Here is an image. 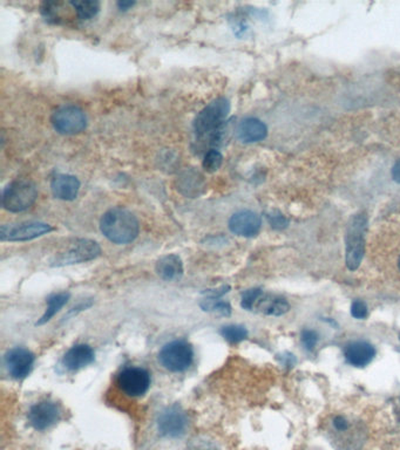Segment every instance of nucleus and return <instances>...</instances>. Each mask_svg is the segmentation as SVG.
<instances>
[{"instance_id":"obj_1","label":"nucleus","mask_w":400,"mask_h":450,"mask_svg":"<svg viewBox=\"0 0 400 450\" xmlns=\"http://www.w3.org/2000/svg\"><path fill=\"white\" fill-rule=\"evenodd\" d=\"M324 430L336 450H361L368 437L364 425L347 415H333L325 422Z\"/></svg>"},{"instance_id":"obj_2","label":"nucleus","mask_w":400,"mask_h":450,"mask_svg":"<svg viewBox=\"0 0 400 450\" xmlns=\"http://www.w3.org/2000/svg\"><path fill=\"white\" fill-rule=\"evenodd\" d=\"M231 112V102L219 98L205 107L195 119L194 131L198 138H208L210 145H217L222 138L224 124Z\"/></svg>"},{"instance_id":"obj_3","label":"nucleus","mask_w":400,"mask_h":450,"mask_svg":"<svg viewBox=\"0 0 400 450\" xmlns=\"http://www.w3.org/2000/svg\"><path fill=\"white\" fill-rule=\"evenodd\" d=\"M103 236L115 244H128L136 239L140 231L134 213L124 208L108 210L100 222Z\"/></svg>"},{"instance_id":"obj_4","label":"nucleus","mask_w":400,"mask_h":450,"mask_svg":"<svg viewBox=\"0 0 400 450\" xmlns=\"http://www.w3.org/2000/svg\"><path fill=\"white\" fill-rule=\"evenodd\" d=\"M38 190L29 180H17L10 183L3 192V206L11 213H22L36 203Z\"/></svg>"},{"instance_id":"obj_5","label":"nucleus","mask_w":400,"mask_h":450,"mask_svg":"<svg viewBox=\"0 0 400 450\" xmlns=\"http://www.w3.org/2000/svg\"><path fill=\"white\" fill-rule=\"evenodd\" d=\"M368 217L359 213L351 220L347 232V265L351 271L357 270L364 256L365 234Z\"/></svg>"},{"instance_id":"obj_6","label":"nucleus","mask_w":400,"mask_h":450,"mask_svg":"<svg viewBox=\"0 0 400 450\" xmlns=\"http://www.w3.org/2000/svg\"><path fill=\"white\" fill-rule=\"evenodd\" d=\"M194 359L191 345L184 340H174L164 345L159 353V362L170 372H183L191 367Z\"/></svg>"},{"instance_id":"obj_7","label":"nucleus","mask_w":400,"mask_h":450,"mask_svg":"<svg viewBox=\"0 0 400 450\" xmlns=\"http://www.w3.org/2000/svg\"><path fill=\"white\" fill-rule=\"evenodd\" d=\"M188 415L180 406H170L163 409L156 420L159 435L164 439H181L187 432Z\"/></svg>"},{"instance_id":"obj_8","label":"nucleus","mask_w":400,"mask_h":450,"mask_svg":"<svg viewBox=\"0 0 400 450\" xmlns=\"http://www.w3.org/2000/svg\"><path fill=\"white\" fill-rule=\"evenodd\" d=\"M51 122L54 129L63 135L79 134L87 127V117L84 110L72 105L58 108L51 117Z\"/></svg>"},{"instance_id":"obj_9","label":"nucleus","mask_w":400,"mask_h":450,"mask_svg":"<svg viewBox=\"0 0 400 450\" xmlns=\"http://www.w3.org/2000/svg\"><path fill=\"white\" fill-rule=\"evenodd\" d=\"M101 253V249L96 241L92 239H77L72 243L65 251L60 252L57 258L54 259L52 265L65 266L89 262Z\"/></svg>"},{"instance_id":"obj_10","label":"nucleus","mask_w":400,"mask_h":450,"mask_svg":"<svg viewBox=\"0 0 400 450\" xmlns=\"http://www.w3.org/2000/svg\"><path fill=\"white\" fill-rule=\"evenodd\" d=\"M150 374L141 367H128L117 376V385L128 397H138L145 395L150 387Z\"/></svg>"},{"instance_id":"obj_11","label":"nucleus","mask_w":400,"mask_h":450,"mask_svg":"<svg viewBox=\"0 0 400 450\" xmlns=\"http://www.w3.org/2000/svg\"><path fill=\"white\" fill-rule=\"evenodd\" d=\"M52 231L50 224L43 222H25L20 224L3 225L0 230L1 241H25L40 237Z\"/></svg>"},{"instance_id":"obj_12","label":"nucleus","mask_w":400,"mask_h":450,"mask_svg":"<svg viewBox=\"0 0 400 450\" xmlns=\"http://www.w3.org/2000/svg\"><path fill=\"white\" fill-rule=\"evenodd\" d=\"M61 418L60 407L52 401H41L30 408L27 420L33 429L43 432L56 425Z\"/></svg>"},{"instance_id":"obj_13","label":"nucleus","mask_w":400,"mask_h":450,"mask_svg":"<svg viewBox=\"0 0 400 450\" xmlns=\"http://www.w3.org/2000/svg\"><path fill=\"white\" fill-rule=\"evenodd\" d=\"M34 355L24 348H12L5 355V365L13 379H25L32 369Z\"/></svg>"},{"instance_id":"obj_14","label":"nucleus","mask_w":400,"mask_h":450,"mask_svg":"<svg viewBox=\"0 0 400 450\" xmlns=\"http://www.w3.org/2000/svg\"><path fill=\"white\" fill-rule=\"evenodd\" d=\"M261 225V217L252 210L238 211L229 220V229L231 232L241 237H254L259 234Z\"/></svg>"},{"instance_id":"obj_15","label":"nucleus","mask_w":400,"mask_h":450,"mask_svg":"<svg viewBox=\"0 0 400 450\" xmlns=\"http://www.w3.org/2000/svg\"><path fill=\"white\" fill-rule=\"evenodd\" d=\"M94 360L96 355L91 346L85 344L75 345L65 353L63 365L68 371H79L93 364Z\"/></svg>"},{"instance_id":"obj_16","label":"nucleus","mask_w":400,"mask_h":450,"mask_svg":"<svg viewBox=\"0 0 400 450\" xmlns=\"http://www.w3.org/2000/svg\"><path fill=\"white\" fill-rule=\"evenodd\" d=\"M206 189V182L205 178L200 171L195 169H187L177 178V190L182 195L195 199L200 195H202Z\"/></svg>"},{"instance_id":"obj_17","label":"nucleus","mask_w":400,"mask_h":450,"mask_svg":"<svg viewBox=\"0 0 400 450\" xmlns=\"http://www.w3.org/2000/svg\"><path fill=\"white\" fill-rule=\"evenodd\" d=\"M347 362L354 367H365L373 360L375 350L366 341H352L344 348Z\"/></svg>"},{"instance_id":"obj_18","label":"nucleus","mask_w":400,"mask_h":450,"mask_svg":"<svg viewBox=\"0 0 400 450\" xmlns=\"http://www.w3.org/2000/svg\"><path fill=\"white\" fill-rule=\"evenodd\" d=\"M51 190L54 197L63 201H73L78 197L80 181L73 175H57L52 180Z\"/></svg>"},{"instance_id":"obj_19","label":"nucleus","mask_w":400,"mask_h":450,"mask_svg":"<svg viewBox=\"0 0 400 450\" xmlns=\"http://www.w3.org/2000/svg\"><path fill=\"white\" fill-rule=\"evenodd\" d=\"M268 128L262 121L255 117H248L242 121L238 128V138L243 143H254L266 138Z\"/></svg>"},{"instance_id":"obj_20","label":"nucleus","mask_w":400,"mask_h":450,"mask_svg":"<svg viewBox=\"0 0 400 450\" xmlns=\"http://www.w3.org/2000/svg\"><path fill=\"white\" fill-rule=\"evenodd\" d=\"M156 272L163 280L176 282L183 276V264L177 255L163 256L156 263Z\"/></svg>"},{"instance_id":"obj_21","label":"nucleus","mask_w":400,"mask_h":450,"mask_svg":"<svg viewBox=\"0 0 400 450\" xmlns=\"http://www.w3.org/2000/svg\"><path fill=\"white\" fill-rule=\"evenodd\" d=\"M254 309L257 310L263 315H266V316L277 317L287 313L290 309V306L283 298L276 297V296H264L262 293L261 297L257 299Z\"/></svg>"},{"instance_id":"obj_22","label":"nucleus","mask_w":400,"mask_h":450,"mask_svg":"<svg viewBox=\"0 0 400 450\" xmlns=\"http://www.w3.org/2000/svg\"><path fill=\"white\" fill-rule=\"evenodd\" d=\"M68 299H70V293L67 292H60V293L52 294L49 299H47V309L44 313V316L40 318L39 322L37 325H44L47 322H50L66 304H67Z\"/></svg>"},{"instance_id":"obj_23","label":"nucleus","mask_w":400,"mask_h":450,"mask_svg":"<svg viewBox=\"0 0 400 450\" xmlns=\"http://www.w3.org/2000/svg\"><path fill=\"white\" fill-rule=\"evenodd\" d=\"M71 5L75 8L79 19H82V20H89V19L94 18L100 11L99 1H93V0L72 1Z\"/></svg>"},{"instance_id":"obj_24","label":"nucleus","mask_w":400,"mask_h":450,"mask_svg":"<svg viewBox=\"0 0 400 450\" xmlns=\"http://www.w3.org/2000/svg\"><path fill=\"white\" fill-rule=\"evenodd\" d=\"M200 306L202 307L203 311L217 312L226 317L231 316V305L228 303L222 302L219 298H208L206 300H203Z\"/></svg>"},{"instance_id":"obj_25","label":"nucleus","mask_w":400,"mask_h":450,"mask_svg":"<svg viewBox=\"0 0 400 450\" xmlns=\"http://www.w3.org/2000/svg\"><path fill=\"white\" fill-rule=\"evenodd\" d=\"M221 334L226 340L229 341L231 344H238L240 341L245 340L248 337V331L245 327L238 326V325H229L221 330Z\"/></svg>"},{"instance_id":"obj_26","label":"nucleus","mask_w":400,"mask_h":450,"mask_svg":"<svg viewBox=\"0 0 400 450\" xmlns=\"http://www.w3.org/2000/svg\"><path fill=\"white\" fill-rule=\"evenodd\" d=\"M222 162H224L222 154L217 149H210L209 152H207L206 155H205L203 169L207 173H215V171L220 169Z\"/></svg>"},{"instance_id":"obj_27","label":"nucleus","mask_w":400,"mask_h":450,"mask_svg":"<svg viewBox=\"0 0 400 450\" xmlns=\"http://www.w3.org/2000/svg\"><path fill=\"white\" fill-rule=\"evenodd\" d=\"M262 293V291L259 290V289H252V290L245 291V293L242 294V307L245 310H248V311H252L257 299L261 297Z\"/></svg>"},{"instance_id":"obj_28","label":"nucleus","mask_w":400,"mask_h":450,"mask_svg":"<svg viewBox=\"0 0 400 450\" xmlns=\"http://www.w3.org/2000/svg\"><path fill=\"white\" fill-rule=\"evenodd\" d=\"M318 341V334L315 331L305 330L302 332V343L308 351H312Z\"/></svg>"},{"instance_id":"obj_29","label":"nucleus","mask_w":400,"mask_h":450,"mask_svg":"<svg viewBox=\"0 0 400 450\" xmlns=\"http://www.w3.org/2000/svg\"><path fill=\"white\" fill-rule=\"evenodd\" d=\"M351 315L356 319H364L368 317V306L361 300H356L351 305Z\"/></svg>"},{"instance_id":"obj_30","label":"nucleus","mask_w":400,"mask_h":450,"mask_svg":"<svg viewBox=\"0 0 400 450\" xmlns=\"http://www.w3.org/2000/svg\"><path fill=\"white\" fill-rule=\"evenodd\" d=\"M270 223L273 225V227H284L287 225V220H284L283 216H277V215H270L269 216Z\"/></svg>"},{"instance_id":"obj_31","label":"nucleus","mask_w":400,"mask_h":450,"mask_svg":"<svg viewBox=\"0 0 400 450\" xmlns=\"http://www.w3.org/2000/svg\"><path fill=\"white\" fill-rule=\"evenodd\" d=\"M392 178L396 183L400 185V160L396 161V164L392 168Z\"/></svg>"},{"instance_id":"obj_32","label":"nucleus","mask_w":400,"mask_h":450,"mask_svg":"<svg viewBox=\"0 0 400 450\" xmlns=\"http://www.w3.org/2000/svg\"><path fill=\"white\" fill-rule=\"evenodd\" d=\"M134 5V1H120V3H117V6H119L121 11H127L129 8H133Z\"/></svg>"},{"instance_id":"obj_33","label":"nucleus","mask_w":400,"mask_h":450,"mask_svg":"<svg viewBox=\"0 0 400 450\" xmlns=\"http://www.w3.org/2000/svg\"><path fill=\"white\" fill-rule=\"evenodd\" d=\"M198 450H217V448H213V446H205V448H200Z\"/></svg>"},{"instance_id":"obj_34","label":"nucleus","mask_w":400,"mask_h":450,"mask_svg":"<svg viewBox=\"0 0 400 450\" xmlns=\"http://www.w3.org/2000/svg\"><path fill=\"white\" fill-rule=\"evenodd\" d=\"M396 266H398V270H399L400 272V256L398 257V262H396Z\"/></svg>"}]
</instances>
